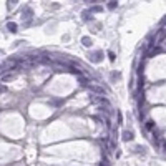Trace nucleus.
I'll return each instance as SVG.
<instances>
[{"mask_svg":"<svg viewBox=\"0 0 166 166\" xmlns=\"http://www.w3.org/2000/svg\"><path fill=\"white\" fill-rule=\"evenodd\" d=\"M165 38H166V28H159L156 32V35H155V38H153V45L158 47V45H159Z\"/></svg>","mask_w":166,"mask_h":166,"instance_id":"nucleus-1","label":"nucleus"},{"mask_svg":"<svg viewBox=\"0 0 166 166\" xmlns=\"http://www.w3.org/2000/svg\"><path fill=\"white\" fill-rule=\"evenodd\" d=\"M88 58H90V62H93V63H100L103 60V52H91L88 55Z\"/></svg>","mask_w":166,"mask_h":166,"instance_id":"nucleus-2","label":"nucleus"},{"mask_svg":"<svg viewBox=\"0 0 166 166\" xmlns=\"http://www.w3.org/2000/svg\"><path fill=\"white\" fill-rule=\"evenodd\" d=\"M88 90H90L91 93H95V95H103V93H105V90L101 87H98V85H88Z\"/></svg>","mask_w":166,"mask_h":166,"instance_id":"nucleus-3","label":"nucleus"},{"mask_svg":"<svg viewBox=\"0 0 166 166\" xmlns=\"http://www.w3.org/2000/svg\"><path fill=\"white\" fill-rule=\"evenodd\" d=\"M98 101H100L101 108H105V111H106V113H110V111H111V105H110V101H108L106 98H100Z\"/></svg>","mask_w":166,"mask_h":166,"instance_id":"nucleus-4","label":"nucleus"},{"mask_svg":"<svg viewBox=\"0 0 166 166\" xmlns=\"http://www.w3.org/2000/svg\"><path fill=\"white\" fill-rule=\"evenodd\" d=\"M22 15H23V19H27V22H30L32 20V15H33V12H32V9H23V12H22Z\"/></svg>","mask_w":166,"mask_h":166,"instance_id":"nucleus-5","label":"nucleus"},{"mask_svg":"<svg viewBox=\"0 0 166 166\" xmlns=\"http://www.w3.org/2000/svg\"><path fill=\"white\" fill-rule=\"evenodd\" d=\"M158 52H159V47H155V45H153L151 48L148 50V57H155Z\"/></svg>","mask_w":166,"mask_h":166,"instance_id":"nucleus-6","label":"nucleus"},{"mask_svg":"<svg viewBox=\"0 0 166 166\" xmlns=\"http://www.w3.org/2000/svg\"><path fill=\"white\" fill-rule=\"evenodd\" d=\"M7 30H9V32H12V33H15V32H17V23H15V22H9Z\"/></svg>","mask_w":166,"mask_h":166,"instance_id":"nucleus-7","label":"nucleus"},{"mask_svg":"<svg viewBox=\"0 0 166 166\" xmlns=\"http://www.w3.org/2000/svg\"><path fill=\"white\" fill-rule=\"evenodd\" d=\"M81 43H83L85 47H91V45H93V42H91L90 37H83V38H81Z\"/></svg>","mask_w":166,"mask_h":166,"instance_id":"nucleus-8","label":"nucleus"},{"mask_svg":"<svg viewBox=\"0 0 166 166\" xmlns=\"http://www.w3.org/2000/svg\"><path fill=\"white\" fill-rule=\"evenodd\" d=\"M123 140H125V141L133 140V133H131V131H125V133H123Z\"/></svg>","mask_w":166,"mask_h":166,"instance_id":"nucleus-9","label":"nucleus"},{"mask_svg":"<svg viewBox=\"0 0 166 166\" xmlns=\"http://www.w3.org/2000/svg\"><path fill=\"white\" fill-rule=\"evenodd\" d=\"M81 17H83V20H91V12H88V10H85V12L81 13Z\"/></svg>","mask_w":166,"mask_h":166,"instance_id":"nucleus-10","label":"nucleus"},{"mask_svg":"<svg viewBox=\"0 0 166 166\" xmlns=\"http://www.w3.org/2000/svg\"><path fill=\"white\" fill-rule=\"evenodd\" d=\"M118 7V2H115V0H111V2H108V9L110 10H115Z\"/></svg>","mask_w":166,"mask_h":166,"instance_id":"nucleus-11","label":"nucleus"},{"mask_svg":"<svg viewBox=\"0 0 166 166\" xmlns=\"http://www.w3.org/2000/svg\"><path fill=\"white\" fill-rule=\"evenodd\" d=\"M78 80H80V83H81V85H88V78H87V77L80 75V77H78Z\"/></svg>","mask_w":166,"mask_h":166,"instance_id":"nucleus-12","label":"nucleus"},{"mask_svg":"<svg viewBox=\"0 0 166 166\" xmlns=\"http://www.w3.org/2000/svg\"><path fill=\"white\" fill-rule=\"evenodd\" d=\"M15 75H17V73H7V75H5V77H3V80H5V81H9V80L15 78Z\"/></svg>","mask_w":166,"mask_h":166,"instance_id":"nucleus-13","label":"nucleus"},{"mask_svg":"<svg viewBox=\"0 0 166 166\" xmlns=\"http://www.w3.org/2000/svg\"><path fill=\"white\" fill-rule=\"evenodd\" d=\"M153 126H155V123H153V121H146V128H148V130H153Z\"/></svg>","mask_w":166,"mask_h":166,"instance_id":"nucleus-14","label":"nucleus"},{"mask_svg":"<svg viewBox=\"0 0 166 166\" xmlns=\"http://www.w3.org/2000/svg\"><path fill=\"white\" fill-rule=\"evenodd\" d=\"M108 57H110L111 62H115V53H113V52H108Z\"/></svg>","mask_w":166,"mask_h":166,"instance_id":"nucleus-15","label":"nucleus"},{"mask_svg":"<svg viewBox=\"0 0 166 166\" xmlns=\"http://www.w3.org/2000/svg\"><path fill=\"white\" fill-rule=\"evenodd\" d=\"M100 166H110V163H108L106 158H103V161H101V165H100Z\"/></svg>","mask_w":166,"mask_h":166,"instance_id":"nucleus-16","label":"nucleus"},{"mask_svg":"<svg viewBox=\"0 0 166 166\" xmlns=\"http://www.w3.org/2000/svg\"><path fill=\"white\" fill-rule=\"evenodd\" d=\"M91 12H101V7L97 5V7H93V9H91Z\"/></svg>","mask_w":166,"mask_h":166,"instance_id":"nucleus-17","label":"nucleus"},{"mask_svg":"<svg viewBox=\"0 0 166 166\" xmlns=\"http://www.w3.org/2000/svg\"><path fill=\"white\" fill-rule=\"evenodd\" d=\"M123 121V116H121V113H118V123H121Z\"/></svg>","mask_w":166,"mask_h":166,"instance_id":"nucleus-18","label":"nucleus"},{"mask_svg":"<svg viewBox=\"0 0 166 166\" xmlns=\"http://www.w3.org/2000/svg\"><path fill=\"white\" fill-rule=\"evenodd\" d=\"M163 25H165V27H163V28H166V19L163 20Z\"/></svg>","mask_w":166,"mask_h":166,"instance_id":"nucleus-19","label":"nucleus"},{"mask_svg":"<svg viewBox=\"0 0 166 166\" xmlns=\"http://www.w3.org/2000/svg\"><path fill=\"white\" fill-rule=\"evenodd\" d=\"M163 148H165V151H166V141H163Z\"/></svg>","mask_w":166,"mask_h":166,"instance_id":"nucleus-20","label":"nucleus"},{"mask_svg":"<svg viewBox=\"0 0 166 166\" xmlns=\"http://www.w3.org/2000/svg\"><path fill=\"white\" fill-rule=\"evenodd\" d=\"M2 90H3V88H2ZM2 90H0V91H2Z\"/></svg>","mask_w":166,"mask_h":166,"instance_id":"nucleus-21","label":"nucleus"}]
</instances>
